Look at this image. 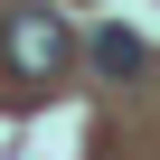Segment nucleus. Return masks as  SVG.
Instances as JSON below:
<instances>
[{
	"instance_id": "obj_1",
	"label": "nucleus",
	"mask_w": 160,
	"mask_h": 160,
	"mask_svg": "<svg viewBox=\"0 0 160 160\" xmlns=\"http://www.w3.org/2000/svg\"><path fill=\"white\" fill-rule=\"evenodd\" d=\"M10 66L28 75V85H47V75L66 66V19L57 10H19L10 19Z\"/></svg>"
},
{
	"instance_id": "obj_2",
	"label": "nucleus",
	"mask_w": 160,
	"mask_h": 160,
	"mask_svg": "<svg viewBox=\"0 0 160 160\" xmlns=\"http://www.w3.org/2000/svg\"><path fill=\"white\" fill-rule=\"evenodd\" d=\"M94 66H104V75H141V38H132V28H104V38H94Z\"/></svg>"
}]
</instances>
